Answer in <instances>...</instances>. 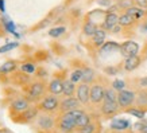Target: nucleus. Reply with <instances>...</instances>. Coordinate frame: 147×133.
<instances>
[{"instance_id":"f257e3e1","label":"nucleus","mask_w":147,"mask_h":133,"mask_svg":"<svg viewBox=\"0 0 147 133\" xmlns=\"http://www.w3.org/2000/svg\"><path fill=\"white\" fill-rule=\"evenodd\" d=\"M46 92H47V85H46V82L42 80H38V81H34V82H30V84H28L24 97L30 102H36V104H38L42 98L45 97Z\"/></svg>"},{"instance_id":"f03ea898","label":"nucleus","mask_w":147,"mask_h":133,"mask_svg":"<svg viewBox=\"0 0 147 133\" xmlns=\"http://www.w3.org/2000/svg\"><path fill=\"white\" fill-rule=\"evenodd\" d=\"M55 120L53 113H46V112H39V114L36 117L35 124L39 130L45 133H51L55 130Z\"/></svg>"},{"instance_id":"7ed1b4c3","label":"nucleus","mask_w":147,"mask_h":133,"mask_svg":"<svg viewBox=\"0 0 147 133\" xmlns=\"http://www.w3.org/2000/svg\"><path fill=\"white\" fill-rule=\"evenodd\" d=\"M59 102L61 100L58 98V96H54V94H50L49 96H45L42 98L36 106L40 112H46V113H58V109H59Z\"/></svg>"},{"instance_id":"20e7f679","label":"nucleus","mask_w":147,"mask_h":133,"mask_svg":"<svg viewBox=\"0 0 147 133\" xmlns=\"http://www.w3.org/2000/svg\"><path fill=\"white\" fill-rule=\"evenodd\" d=\"M105 85L102 84L101 78H98L90 85V104L97 106L101 105V102L104 101V94H105Z\"/></svg>"},{"instance_id":"39448f33","label":"nucleus","mask_w":147,"mask_h":133,"mask_svg":"<svg viewBox=\"0 0 147 133\" xmlns=\"http://www.w3.org/2000/svg\"><path fill=\"white\" fill-rule=\"evenodd\" d=\"M135 98H136V92L135 90H128V89H123L120 92H117V104L120 110H125L127 108L132 106L135 104Z\"/></svg>"},{"instance_id":"423d86ee","label":"nucleus","mask_w":147,"mask_h":133,"mask_svg":"<svg viewBox=\"0 0 147 133\" xmlns=\"http://www.w3.org/2000/svg\"><path fill=\"white\" fill-rule=\"evenodd\" d=\"M39 109H38V106H30L27 110H24L23 113H20V114L15 116L13 118H11V120L13 121V122H18V124H31V122H34V121L36 120V117H38V114H39Z\"/></svg>"},{"instance_id":"0eeeda50","label":"nucleus","mask_w":147,"mask_h":133,"mask_svg":"<svg viewBox=\"0 0 147 133\" xmlns=\"http://www.w3.org/2000/svg\"><path fill=\"white\" fill-rule=\"evenodd\" d=\"M77 126L76 121L69 120L62 114H58L57 120H55V132L58 133H76Z\"/></svg>"},{"instance_id":"6e6552de","label":"nucleus","mask_w":147,"mask_h":133,"mask_svg":"<svg viewBox=\"0 0 147 133\" xmlns=\"http://www.w3.org/2000/svg\"><path fill=\"white\" fill-rule=\"evenodd\" d=\"M30 106H31V102L28 101L24 96L13 100V101L9 104V116H11V118H13L15 116L20 114V113H23V112L27 110Z\"/></svg>"},{"instance_id":"1a4fd4ad","label":"nucleus","mask_w":147,"mask_h":133,"mask_svg":"<svg viewBox=\"0 0 147 133\" xmlns=\"http://www.w3.org/2000/svg\"><path fill=\"white\" fill-rule=\"evenodd\" d=\"M120 108L117 101H102L100 105V113L101 116L107 117V118H112L120 113Z\"/></svg>"},{"instance_id":"9d476101","label":"nucleus","mask_w":147,"mask_h":133,"mask_svg":"<svg viewBox=\"0 0 147 133\" xmlns=\"http://www.w3.org/2000/svg\"><path fill=\"white\" fill-rule=\"evenodd\" d=\"M82 106L81 102L78 101V98L76 96H71V97H63L59 102V109L58 113H65V112H70V110H76L80 109Z\"/></svg>"},{"instance_id":"9b49d317","label":"nucleus","mask_w":147,"mask_h":133,"mask_svg":"<svg viewBox=\"0 0 147 133\" xmlns=\"http://www.w3.org/2000/svg\"><path fill=\"white\" fill-rule=\"evenodd\" d=\"M139 50H140V47H139V44L135 42V40L132 39H128L125 40V42H123V43L120 44V54L123 58H128V57H134V55H138L139 54Z\"/></svg>"},{"instance_id":"f8f14e48","label":"nucleus","mask_w":147,"mask_h":133,"mask_svg":"<svg viewBox=\"0 0 147 133\" xmlns=\"http://www.w3.org/2000/svg\"><path fill=\"white\" fill-rule=\"evenodd\" d=\"M76 97L78 98V101L81 102V105H82V106L90 104V85L84 84V82L77 84Z\"/></svg>"},{"instance_id":"ddd939ff","label":"nucleus","mask_w":147,"mask_h":133,"mask_svg":"<svg viewBox=\"0 0 147 133\" xmlns=\"http://www.w3.org/2000/svg\"><path fill=\"white\" fill-rule=\"evenodd\" d=\"M105 42H107V31H105L104 28H101V27H98L97 31L89 38L90 46H92L93 49H97V50L100 49Z\"/></svg>"},{"instance_id":"4468645a","label":"nucleus","mask_w":147,"mask_h":133,"mask_svg":"<svg viewBox=\"0 0 147 133\" xmlns=\"http://www.w3.org/2000/svg\"><path fill=\"white\" fill-rule=\"evenodd\" d=\"M142 65V58L138 55H134V57H128V58H124L123 61V70L127 71V73H131V71H135L138 69L139 66Z\"/></svg>"},{"instance_id":"2eb2a0df","label":"nucleus","mask_w":147,"mask_h":133,"mask_svg":"<svg viewBox=\"0 0 147 133\" xmlns=\"http://www.w3.org/2000/svg\"><path fill=\"white\" fill-rule=\"evenodd\" d=\"M119 16H120V13L119 12H108L107 11V15H105V18H104V22L100 24L101 28H104L105 31H111L112 27L116 26L117 23H119Z\"/></svg>"},{"instance_id":"dca6fc26","label":"nucleus","mask_w":147,"mask_h":133,"mask_svg":"<svg viewBox=\"0 0 147 133\" xmlns=\"http://www.w3.org/2000/svg\"><path fill=\"white\" fill-rule=\"evenodd\" d=\"M47 92L54 96H61L63 93V80L59 77H54L47 84Z\"/></svg>"},{"instance_id":"f3484780","label":"nucleus","mask_w":147,"mask_h":133,"mask_svg":"<svg viewBox=\"0 0 147 133\" xmlns=\"http://www.w3.org/2000/svg\"><path fill=\"white\" fill-rule=\"evenodd\" d=\"M138 23H139V20H136L132 15H129L127 12H121L120 16H119V24L123 28H134Z\"/></svg>"},{"instance_id":"a211bd4d","label":"nucleus","mask_w":147,"mask_h":133,"mask_svg":"<svg viewBox=\"0 0 147 133\" xmlns=\"http://www.w3.org/2000/svg\"><path fill=\"white\" fill-rule=\"evenodd\" d=\"M131 122L128 120H123V118H115V120H112L111 125H109V128L111 130L116 133H120V132H124L127 129H131Z\"/></svg>"},{"instance_id":"6ab92c4d","label":"nucleus","mask_w":147,"mask_h":133,"mask_svg":"<svg viewBox=\"0 0 147 133\" xmlns=\"http://www.w3.org/2000/svg\"><path fill=\"white\" fill-rule=\"evenodd\" d=\"M134 105L147 113V88L140 89L139 92H136V98H135Z\"/></svg>"},{"instance_id":"aec40b11","label":"nucleus","mask_w":147,"mask_h":133,"mask_svg":"<svg viewBox=\"0 0 147 133\" xmlns=\"http://www.w3.org/2000/svg\"><path fill=\"white\" fill-rule=\"evenodd\" d=\"M124 12L129 13V15H132V16H134L136 20H139V22L147 18V9L140 8V7H138L136 4L132 5V7H129L128 9H125Z\"/></svg>"},{"instance_id":"412c9836","label":"nucleus","mask_w":147,"mask_h":133,"mask_svg":"<svg viewBox=\"0 0 147 133\" xmlns=\"http://www.w3.org/2000/svg\"><path fill=\"white\" fill-rule=\"evenodd\" d=\"M98 27H100V26H98L97 23L92 22V20H89V19H85V22L82 23V34H84L85 36L90 38L94 32L97 31Z\"/></svg>"},{"instance_id":"4be33fe9","label":"nucleus","mask_w":147,"mask_h":133,"mask_svg":"<svg viewBox=\"0 0 147 133\" xmlns=\"http://www.w3.org/2000/svg\"><path fill=\"white\" fill-rule=\"evenodd\" d=\"M96 80H97V74H96V71H94L92 67L85 66L84 67V74H82V81H81V82L88 84V85H92Z\"/></svg>"},{"instance_id":"5701e85b","label":"nucleus","mask_w":147,"mask_h":133,"mask_svg":"<svg viewBox=\"0 0 147 133\" xmlns=\"http://www.w3.org/2000/svg\"><path fill=\"white\" fill-rule=\"evenodd\" d=\"M16 67H18V63L15 61H7L0 66V74L1 76H9L16 70Z\"/></svg>"},{"instance_id":"b1692460","label":"nucleus","mask_w":147,"mask_h":133,"mask_svg":"<svg viewBox=\"0 0 147 133\" xmlns=\"http://www.w3.org/2000/svg\"><path fill=\"white\" fill-rule=\"evenodd\" d=\"M76 133H100V122L98 121H92L90 124L85 125L82 128H78Z\"/></svg>"},{"instance_id":"393cba45","label":"nucleus","mask_w":147,"mask_h":133,"mask_svg":"<svg viewBox=\"0 0 147 133\" xmlns=\"http://www.w3.org/2000/svg\"><path fill=\"white\" fill-rule=\"evenodd\" d=\"M76 89L77 84H74L70 80H63V96L65 97H71V96H76Z\"/></svg>"},{"instance_id":"a878e982","label":"nucleus","mask_w":147,"mask_h":133,"mask_svg":"<svg viewBox=\"0 0 147 133\" xmlns=\"http://www.w3.org/2000/svg\"><path fill=\"white\" fill-rule=\"evenodd\" d=\"M93 121V118H92V114H89L88 112H82L78 117H77V120H76V126L77 129L78 128H82V126H85V125H88L90 124Z\"/></svg>"},{"instance_id":"bb28decb","label":"nucleus","mask_w":147,"mask_h":133,"mask_svg":"<svg viewBox=\"0 0 147 133\" xmlns=\"http://www.w3.org/2000/svg\"><path fill=\"white\" fill-rule=\"evenodd\" d=\"M115 50H120V44L115 42V40H109V42H105L101 47L98 49V53L100 54H105V53H112Z\"/></svg>"},{"instance_id":"cd10ccee","label":"nucleus","mask_w":147,"mask_h":133,"mask_svg":"<svg viewBox=\"0 0 147 133\" xmlns=\"http://www.w3.org/2000/svg\"><path fill=\"white\" fill-rule=\"evenodd\" d=\"M124 113H127V114L132 116V117H136L138 120H143L144 117H146V112L142 110V109H139L138 106H135V105H132V106L127 108L125 110H123Z\"/></svg>"},{"instance_id":"c85d7f7f","label":"nucleus","mask_w":147,"mask_h":133,"mask_svg":"<svg viewBox=\"0 0 147 133\" xmlns=\"http://www.w3.org/2000/svg\"><path fill=\"white\" fill-rule=\"evenodd\" d=\"M82 74H84V67H82V69L77 67V69H74V70L69 74V80L73 81L74 84H80L81 81H82Z\"/></svg>"},{"instance_id":"c756f323","label":"nucleus","mask_w":147,"mask_h":133,"mask_svg":"<svg viewBox=\"0 0 147 133\" xmlns=\"http://www.w3.org/2000/svg\"><path fill=\"white\" fill-rule=\"evenodd\" d=\"M104 101H117V92L112 86H107L105 88Z\"/></svg>"},{"instance_id":"7c9ffc66","label":"nucleus","mask_w":147,"mask_h":133,"mask_svg":"<svg viewBox=\"0 0 147 133\" xmlns=\"http://www.w3.org/2000/svg\"><path fill=\"white\" fill-rule=\"evenodd\" d=\"M20 70H22L24 74L31 76V74H35L36 73V66L32 62H26V63H23L22 66H20Z\"/></svg>"},{"instance_id":"2f4dec72","label":"nucleus","mask_w":147,"mask_h":133,"mask_svg":"<svg viewBox=\"0 0 147 133\" xmlns=\"http://www.w3.org/2000/svg\"><path fill=\"white\" fill-rule=\"evenodd\" d=\"M65 32H66V27H63V26L53 27L49 31V36H51V38H59V36L63 35Z\"/></svg>"},{"instance_id":"473e14b6","label":"nucleus","mask_w":147,"mask_h":133,"mask_svg":"<svg viewBox=\"0 0 147 133\" xmlns=\"http://www.w3.org/2000/svg\"><path fill=\"white\" fill-rule=\"evenodd\" d=\"M116 4L119 5L120 11L124 12L125 9H128L129 7L135 5V0H116Z\"/></svg>"},{"instance_id":"72a5a7b5","label":"nucleus","mask_w":147,"mask_h":133,"mask_svg":"<svg viewBox=\"0 0 147 133\" xmlns=\"http://www.w3.org/2000/svg\"><path fill=\"white\" fill-rule=\"evenodd\" d=\"M3 20V24H4V28L5 31L9 32V34H13V35L19 36L16 32H15V24L12 23V20H8V19H1Z\"/></svg>"},{"instance_id":"f704fd0d","label":"nucleus","mask_w":147,"mask_h":133,"mask_svg":"<svg viewBox=\"0 0 147 133\" xmlns=\"http://www.w3.org/2000/svg\"><path fill=\"white\" fill-rule=\"evenodd\" d=\"M18 46H19L18 42H9V43L3 44V46L0 47V54H5V53H8V51H11V50L16 49Z\"/></svg>"},{"instance_id":"c9c22d12","label":"nucleus","mask_w":147,"mask_h":133,"mask_svg":"<svg viewBox=\"0 0 147 133\" xmlns=\"http://www.w3.org/2000/svg\"><path fill=\"white\" fill-rule=\"evenodd\" d=\"M111 86L113 89H115L116 92H120V90H123V89H125V81L124 80H113L112 81V84H111Z\"/></svg>"},{"instance_id":"e433bc0d","label":"nucleus","mask_w":147,"mask_h":133,"mask_svg":"<svg viewBox=\"0 0 147 133\" xmlns=\"http://www.w3.org/2000/svg\"><path fill=\"white\" fill-rule=\"evenodd\" d=\"M104 73L108 74V76H116V74H119V67L116 66H108L104 69Z\"/></svg>"},{"instance_id":"4c0bfd02","label":"nucleus","mask_w":147,"mask_h":133,"mask_svg":"<svg viewBox=\"0 0 147 133\" xmlns=\"http://www.w3.org/2000/svg\"><path fill=\"white\" fill-rule=\"evenodd\" d=\"M134 126H135V129H136L139 133H147V124L136 122V124H134Z\"/></svg>"},{"instance_id":"58836bf2","label":"nucleus","mask_w":147,"mask_h":133,"mask_svg":"<svg viewBox=\"0 0 147 133\" xmlns=\"http://www.w3.org/2000/svg\"><path fill=\"white\" fill-rule=\"evenodd\" d=\"M93 1H96V3H97V5L104 7V8H108L109 5L113 4V3H112V0H93Z\"/></svg>"},{"instance_id":"ea45409f","label":"nucleus","mask_w":147,"mask_h":133,"mask_svg":"<svg viewBox=\"0 0 147 133\" xmlns=\"http://www.w3.org/2000/svg\"><path fill=\"white\" fill-rule=\"evenodd\" d=\"M123 30H124V28H123V27H121L120 24L117 23L116 26L112 27V30L109 32H111V34H115V35H117V34H121V31H123Z\"/></svg>"},{"instance_id":"a19ab883","label":"nucleus","mask_w":147,"mask_h":133,"mask_svg":"<svg viewBox=\"0 0 147 133\" xmlns=\"http://www.w3.org/2000/svg\"><path fill=\"white\" fill-rule=\"evenodd\" d=\"M135 4L140 7V8L147 9V0H135Z\"/></svg>"},{"instance_id":"79ce46f5","label":"nucleus","mask_w":147,"mask_h":133,"mask_svg":"<svg viewBox=\"0 0 147 133\" xmlns=\"http://www.w3.org/2000/svg\"><path fill=\"white\" fill-rule=\"evenodd\" d=\"M138 85L140 86V89L147 88V77H143V78H140V80L138 81Z\"/></svg>"},{"instance_id":"37998d69","label":"nucleus","mask_w":147,"mask_h":133,"mask_svg":"<svg viewBox=\"0 0 147 133\" xmlns=\"http://www.w3.org/2000/svg\"><path fill=\"white\" fill-rule=\"evenodd\" d=\"M36 71L38 73H40V74H36V77H39V78H45L47 74H46V70H43V69H36Z\"/></svg>"},{"instance_id":"c03bdc74","label":"nucleus","mask_w":147,"mask_h":133,"mask_svg":"<svg viewBox=\"0 0 147 133\" xmlns=\"http://www.w3.org/2000/svg\"><path fill=\"white\" fill-rule=\"evenodd\" d=\"M140 30H142V32H147V19L144 20V22H142V26H140Z\"/></svg>"},{"instance_id":"a18cd8bd","label":"nucleus","mask_w":147,"mask_h":133,"mask_svg":"<svg viewBox=\"0 0 147 133\" xmlns=\"http://www.w3.org/2000/svg\"><path fill=\"white\" fill-rule=\"evenodd\" d=\"M0 11L4 12L5 11V5H4V0H0Z\"/></svg>"},{"instance_id":"49530a36","label":"nucleus","mask_w":147,"mask_h":133,"mask_svg":"<svg viewBox=\"0 0 147 133\" xmlns=\"http://www.w3.org/2000/svg\"><path fill=\"white\" fill-rule=\"evenodd\" d=\"M120 133H135L134 130H131V129H127V130H124V132H120Z\"/></svg>"},{"instance_id":"de8ad7c7","label":"nucleus","mask_w":147,"mask_h":133,"mask_svg":"<svg viewBox=\"0 0 147 133\" xmlns=\"http://www.w3.org/2000/svg\"><path fill=\"white\" fill-rule=\"evenodd\" d=\"M51 133H58V132H55V130H54V132H51Z\"/></svg>"},{"instance_id":"09e8293b","label":"nucleus","mask_w":147,"mask_h":133,"mask_svg":"<svg viewBox=\"0 0 147 133\" xmlns=\"http://www.w3.org/2000/svg\"><path fill=\"white\" fill-rule=\"evenodd\" d=\"M107 133H112V132H107Z\"/></svg>"}]
</instances>
